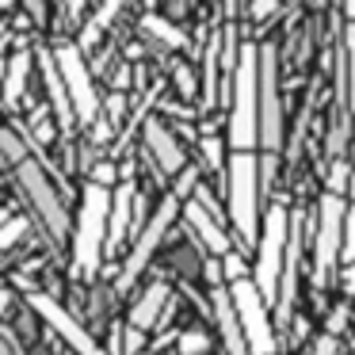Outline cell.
Segmentation results:
<instances>
[{
  "label": "cell",
  "instance_id": "836d02e7",
  "mask_svg": "<svg viewBox=\"0 0 355 355\" xmlns=\"http://www.w3.org/2000/svg\"><path fill=\"white\" fill-rule=\"evenodd\" d=\"M0 355H19V352H16V340H12V332H4V340H0Z\"/></svg>",
  "mask_w": 355,
  "mask_h": 355
},
{
  "label": "cell",
  "instance_id": "8d00e7d4",
  "mask_svg": "<svg viewBox=\"0 0 355 355\" xmlns=\"http://www.w3.org/2000/svg\"><path fill=\"white\" fill-rule=\"evenodd\" d=\"M352 130H355V123H352Z\"/></svg>",
  "mask_w": 355,
  "mask_h": 355
},
{
  "label": "cell",
  "instance_id": "ffe728a7",
  "mask_svg": "<svg viewBox=\"0 0 355 355\" xmlns=\"http://www.w3.org/2000/svg\"><path fill=\"white\" fill-rule=\"evenodd\" d=\"M141 31H146L149 39H161L164 46H187V35L180 31V27H172L168 19H161V16H146L141 19Z\"/></svg>",
  "mask_w": 355,
  "mask_h": 355
},
{
  "label": "cell",
  "instance_id": "e0dca14e",
  "mask_svg": "<svg viewBox=\"0 0 355 355\" xmlns=\"http://www.w3.org/2000/svg\"><path fill=\"white\" fill-rule=\"evenodd\" d=\"M130 207H134V180H123V187L115 191V202H111V241L107 252L123 248V233L130 225Z\"/></svg>",
  "mask_w": 355,
  "mask_h": 355
},
{
  "label": "cell",
  "instance_id": "8fae6325",
  "mask_svg": "<svg viewBox=\"0 0 355 355\" xmlns=\"http://www.w3.org/2000/svg\"><path fill=\"white\" fill-rule=\"evenodd\" d=\"M283 141V107H279V77H275V46H260V146L275 153Z\"/></svg>",
  "mask_w": 355,
  "mask_h": 355
},
{
  "label": "cell",
  "instance_id": "8992f818",
  "mask_svg": "<svg viewBox=\"0 0 355 355\" xmlns=\"http://www.w3.org/2000/svg\"><path fill=\"white\" fill-rule=\"evenodd\" d=\"M12 172H16V184H19V191L27 195V202L39 210L46 233H50L54 241H62L65 230H69V214H65V207H62V199H58L54 184H50L46 168H42L35 157H27V161H19Z\"/></svg>",
  "mask_w": 355,
  "mask_h": 355
},
{
  "label": "cell",
  "instance_id": "277c9868",
  "mask_svg": "<svg viewBox=\"0 0 355 355\" xmlns=\"http://www.w3.org/2000/svg\"><path fill=\"white\" fill-rule=\"evenodd\" d=\"M291 225L294 218L286 214L283 202H271L263 214V233L256 245V291L268 306H279V286H283V268H286V248H291Z\"/></svg>",
  "mask_w": 355,
  "mask_h": 355
},
{
  "label": "cell",
  "instance_id": "9a60e30c",
  "mask_svg": "<svg viewBox=\"0 0 355 355\" xmlns=\"http://www.w3.org/2000/svg\"><path fill=\"white\" fill-rule=\"evenodd\" d=\"M184 214H187V222H191V230L199 233V241H202V245H207L214 256H222V260H225V256L233 252L230 233L222 230V222H218L214 214H207V210H202L199 202H187V207H184Z\"/></svg>",
  "mask_w": 355,
  "mask_h": 355
},
{
  "label": "cell",
  "instance_id": "603a6c76",
  "mask_svg": "<svg viewBox=\"0 0 355 355\" xmlns=\"http://www.w3.org/2000/svg\"><path fill=\"white\" fill-rule=\"evenodd\" d=\"M352 168H355V164H347V161H332V172H329V195H340V199H344L347 187H352Z\"/></svg>",
  "mask_w": 355,
  "mask_h": 355
},
{
  "label": "cell",
  "instance_id": "4dcf8cb0",
  "mask_svg": "<svg viewBox=\"0 0 355 355\" xmlns=\"http://www.w3.org/2000/svg\"><path fill=\"white\" fill-rule=\"evenodd\" d=\"M111 180H115V168H111V164H100V168L92 172V184H96V187H107Z\"/></svg>",
  "mask_w": 355,
  "mask_h": 355
},
{
  "label": "cell",
  "instance_id": "d4e9b609",
  "mask_svg": "<svg viewBox=\"0 0 355 355\" xmlns=\"http://www.w3.org/2000/svg\"><path fill=\"white\" fill-rule=\"evenodd\" d=\"M344 50H347V96H352V107H355V24H347L344 31Z\"/></svg>",
  "mask_w": 355,
  "mask_h": 355
},
{
  "label": "cell",
  "instance_id": "30bf717a",
  "mask_svg": "<svg viewBox=\"0 0 355 355\" xmlns=\"http://www.w3.org/2000/svg\"><path fill=\"white\" fill-rule=\"evenodd\" d=\"M27 306H31L35 313H39L42 321H46L50 329H54L58 336L65 340V344H69V352H73V355H111V352H103V347L96 344V336H88V329H85V324H80L77 317H73L58 298L31 291V294H27Z\"/></svg>",
  "mask_w": 355,
  "mask_h": 355
},
{
  "label": "cell",
  "instance_id": "4316f807",
  "mask_svg": "<svg viewBox=\"0 0 355 355\" xmlns=\"http://www.w3.org/2000/svg\"><path fill=\"white\" fill-rule=\"evenodd\" d=\"M222 271H225V279H230V286L233 283H245V260H241V256L237 252H230V256H225V260H222Z\"/></svg>",
  "mask_w": 355,
  "mask_h": 355
},
{
  "label": "cell",
  "instance_id": "5b68a950",
  "mask_svg": "<svg viewBox=\"0 0 355 355\" xmlns=\"http://www.w3.org/2000/svg\"><path fill=\"white\" fill-rule=\"evenodd\" d=\"M347 202L340 195H324L321 214H317V241H313V283L329 286L340 256H344V225H347Z\"/></svg>",
  "mask_w": 355,
  "mask_h": 355
},
{
  "label": "cell",
  "instance_id": "6da1fadb",
  "mask_svg": "<svg viewBox=\"0 0 355 355\" xmlns=\"http://www.w3.org/2000/svg\"><path fill=\"white\" fill-rule=\"evenodd\" d=\"M230 146L233 153H252L260 146V46L245 42L233 69L230 103Z\"/></svg>",
  "mask_w": 355,
  "mask_h": 355
},
{
  "label": "cell",
  "instance_id": "e575fe53",
  "mask_svg": "<svg viewBox=\"0 0 355 355\" xmlns=\"http://www.w3.org/2000/svg\"><path fill=\"white\" fill-rule=\"evenodd\" d=\"M248 12H252L256 19H263V16H271V12H279V8H275V4H252Z\"/></svg>",
  "mask_w": 355,
  "mask_h": 355
},
{
  "label": "cell",
  "instance_id": "83f0119b",
  "mask_svg": "<svg viewBox=\"0 0 355 355\" xmlns=\"http://www.w3.org/2000/svg\"><path fill=\"white\" fill-rule=\"evenodd\" d=\"M199 146H202V157H207L210 168H222V141H218V138H202Z\"/></svg>",
  "mask_w": 355,
  "mask_h": 355
},
{
  "label": "cell",
  "instance_id": "44dd1931",
  "mask_svg": "<svg viewBox=\"0 0 355 355\" xmlns=\"http://www.w3.org/2000/svg\"><path fill=\"white\" fill-rule=\"evenodd\" d=\"M340 263H344V286H347V294H355V207L347 210V225H344V256H340Z\"/></svg>",
  "mask_w": 355,
  "mask_h": 355
},
{
  "label": "cell",
  "instance_id": "cb8c5ba5",
  "mask_svg": "<svg viewBox=\"0 0 355 355\" xmlns=\"http://www.w3.org/2000/svg\"><path fill=\"white\" fill-rule=\"evenodd\" d=\"M176 347H180V355H202V352L210 347V336H207V332H199V329H191V332H180Z\"/></svg>",
  "mask_w": 355,
  "mask_h": 355
},
{
  "label": "cell",
  "instance_id": "7c38bea8",
  "mask_svg": "<svg viewBox=\"0 0 355 355\" xmlns=\"http://www.w3.org/2000/svg\"><path fill=\"white\" fill-rule=\"evenodd\" d=\"M39 69H42V80H46L50 107H54V115H58V126H62V134H69L80 119H77V107H73L69 88H65V80H62V69H58L54 50H39Z\"/></svg>",
  "mask_w": 355,
  "mask_h": 355
},
{
  "label": "cell",
  "instance_id": "5bb4252c",
  "mask_svg": "<svg viewBox=\"0 0 355 355\" xmlns=\"http://www.w3.org/2000/svg\"><path fill=\"white\" fill-rule=\"evenodd\" d=\"M214 313H218V324H222L225 352L230 355H252L248 336H245V329H241V321H237V309H233L230 286H214Z\"/></svg>",
  "mask_w": 355,
  "mask_h": 355
},
{
  "label": "cell",
  "instance_id": "4fadbf2b",
  "mask_svg": "<svg viewBox=\"0 0 355 355\" xmlns=\"http://www.w3.org/2000/svg\"><path fill=\"white\" fill-rule=\"evenodd\" d=\"M141 134H146V146H149V153H153L157 168H161L164 176H176V172H187V168H184V149L176 146V138L168 134V126H164L161 119H146Z\"/></svg>",
  "mask_w": 355,
  "mask_h": 355
},
{
  "label": "cell",
  "instance_id": "484cf974",
  "mask_svg": "<svg viewBox=\"0 0 355 355\" xmlns=\"http://www.w3.org/2000/svg\"><path fill=\"white\" fill-rule=\"evenodd\" d=\"M24 233H27V218L8 214V222H4V230H0V248H12Z\"/></svg>",
  "mask_w": 355,
  "mask_h": 355
},
{
  "label": "cell",
  "instance_id": "d590c367",
  "mask_svg": "<svg viewBox=\"0 0 355 355\" xmlns=\"http://www.w3.org/2000/svg\"><path fill=\"white\" fill-rule=\"evenodd\" d=\"M347 195H352V199H355V168H352V187H347Z\"/></svg>",
  "mask_w": 355,
  "mask_h": 355
},
{
  "label": "cell",
  "instance_id": "52a82bcc",
  "mask_svg": "<svg viewBox=\"0 0 355 355\" xmlns=\"http://www.w3.org/2000/svg\"><path fill=\"white\" fill-rule=\"evenodd\" d=\"M230 298H233V309H237V321H241V329H245V336H248L252 355H275L279 340H275V332H271V324H268V302L260 298L256 283L252 279L233 283Z\"/></svg>",
  "mask_w": 355,
  "mask_h": 355
},
{
  "label": "cell",
  "instance_id": "d6a6232c",
  "mask_svg": "<svg viewBox=\"0 0 355 355\" xmlns=\"http://www.w3.org/2000/svg\"><path fill=\"white\" fill-rule=\"evenodd\" d=\"M313 355H336V336H321L313 344Z\"/></svg>",
  "mask_w": 355,
  "mask_h": 355
},
{
  "label": "cell",
  "instance_id": "3957f363",
  "mask_svg": "<svg viewBox=\"0 0 355 355\" xmlns=\"http://www.w3.org/2000/svg\"><path fill=\"white\" fill-rule=\"evenodd\" d=\"M260 161L252 153H230L225 184H230V222L245 245H260Z\"/></svg>",
  "mask_w": 355,
  "mask_h": 355
},
{
  "label": "cell",
  "instance_id": "f546056e",
  "mask_svg": "<svg viewBox=\"0 0 355 355\" xmlns=\"http://www.w3.org/2000/svg\"><path fill=\"white\" fill-rule=\"evenodd\" d=\"M195 202H199V207L207 210V214L222 218V210H218V199H214V195H210V191H207V187H202V184H199V199H195Z\"/></svg>",
  "mask_w": 355,
  "mask_h": 355
},
{
  "label": "cell",
  "instance_id": "7402d4cb",
  "mask_svg": "<svg viewBox=\"0 0 355 355\" xmlns=\"http://www.w3.org/2000/svg\"><path fill=\"white\" fill-rule=\"evenodd\" d=\"M119 12H123V4H103V8L85 24V35H80V50H92V46H96V39H100V31H103V24H111V19L119 16Z\"/></svg>",
  "mask_w": 355,
  "mask_h": 355
},
{
  "label": "cell",
  "instance_id": "d6986e66",
  "mask_svg": "<svg viewBox=\"0 0 355 355\" xmlns=\"http://www.w3.org/2000/svg\"><path fill=\"white\" fill-rule=\"evenodd\" d=\"M202 62H207L202 65V107H214L218 103V69H222V31L210 35Z\"/></svg>",
  "mask_w": 355,
  "mask_h": 355
},
{
  "label": "cell",
  "instance_id": "ac0fdd59",
  "mask_svg": "<svg viewBox=\"0 0 355 355\" xmlns=\"http://www.w3.org/2000/svg\"><path fill=\"white\" fill-rule=\"evenodd\" d=\"M27 73H31V50H16L4 65V103L16 107L19 96H24V85H27Z\"/></svg>",
  "mask_w": 355,
  "mask_h": 355
},
{
  "label": "cell",
  "instance_id": "1f68e13d",
  "mask_svg": "<svg viewBox=\"0 0 355 355\" xmlns=\"http://www.w3.org/2000/svg\"><path fill=\"white\" fill-rule=\"evenodd\" d=\"M176 85H180V92H184V96H191V92H195V77H191V69H180V73H176Z\"/></svg>",
  "mask_w": 355,
  "mask_h": 355
},
{
  "label": "cell",
  "instance_id": "7a4b0ae2",
  "mask_svg": "<svg viewBox=\"0 0 355 355\" xmlns=\"http://www.w3.org/2000/svg\"><path fill=\"white\" fill-rule=\"evenodd\" d=\"M111 202L115 195H107V187L88 184L80 195V210H77V233H73V263H77L80 279H96L100 275L103 252L111 241Z\"/></svg>",
  "mask_w": 355,
  "mask_h": 355
},
{
  "label": "cell",
  "instance_id": "2e32d148",
  "mask_svg": "<svg viewBox=\"0 0 355 355\" xmlns=\"http://www.w3.org/2000/svg\"><path fill=\"white\" fill-rule=\"evenodd\" d=\"M164 309H168V286H164V283H149L146 294L138 298V306L130 309V324L146 332V329H153V324L161 321Z\"/></svg>",
  "mask_w": 355,
  "mask_h": 355
},
{
  "label": "cell",
  "instance_id": "9c48e42d",
  "mask_svg": "<svg viewBox=\"0 0 355 355\" xmlns=\"http://www.w3.org/2000/svg\"><path fill=\"white\" fill-rule=\"evenodd\" d=\"M54 58H58V69H62V80L73 96V107H77V119L80 123H100V96L92 88V73L85 65V50L73 46V42H62L54 46Z\"/></svg>",
  "mask_w": 355,
  "mask_h": 355
},
{
  "label": "cell",
  "instance_id": "ba28073f",
  "mask_svg": "<svg viewBox=\"0 0 355 355\" xmlns=\"http://www.w3.org/2000/svg\"><path fill=\"white\" fill-rule=\"evenodd\" d=\"M176 210H180V191H168V195L161 199V207L153 210V218L141 225L138 241H134L130 260H126L123 275H119V291H130V283L141 275V268L153 260V252L161 248V241H164V233H168V225H172V218H176Z\"/></svg>",
  "mask_w": 355,
  "mask_h": 355
},
{
  "label": "cell",
  "instance_id": "f1b7e54d",
  "mask_svg": "<svg viewBox=\"0 0 355 355\" xmlns=\"http://www.w3.org/2000/svg\"><path fill=\"white\" fill-rule=\"evenodd\" d=\"M123 352H126V355H146V352H141V329L126 324V332H123Z\"/></svg>",
  "mask_w": 355,
  "mask_h": 355
}]
</instances>
